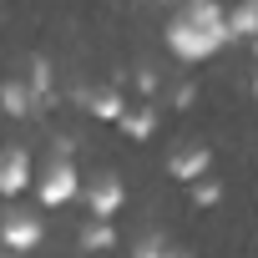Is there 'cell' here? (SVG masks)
Listing matches in <instances>:
<instances>
[{
  "label": "cell",
  "instance_id": "6da1fadb",
  "mask_svg": "<svg viewBox=\"0 0 258 258\" xmlns=\"http://www.w3.org/2000/svg\"><path fill=\"white\" fill-rule=\"evenodd\" d=\"M162 41H167V51H172L177 61L198 66V61L218 56L233 36H228V16H223V6H218V0H187V6L167 21Z\"/></svg>",
  "mask_w": 258,
  "mask_h": 258
},
{
  "label": "cell",
  "instance_id": "7a4b0ae2",
  "mask_svg": "<svg viewBox=\"0 0 258 258\" xmlns=\"http://www.w3.org/2000/svg\"><path fill=\"white\" fill-rule=\"evenodd\" d=\"M31 187H36L41 208H66V203L81 192V172H76V162L61 152V157H51V162L31 177Z\"/></svg>",
  "mask_w": 258,
  "mask_h": 258
},
{
  "label": "cell",
  "instance_id": "3957f363",
  "mask_svg": "<svg viewBox=\"0 0 258 258\" xmlns=\"http://www.w3.org/2000/svg\"><path fill=\"white\" fill-rule=\"evenodd\" d=\"M46 243V223L26 208H6L0 213V248H11V253H31Z\"/></svg>",
  "mask_w": 258,
  "mask_h": 258
},
{
  "label": "cell",
  "instance_id": "277c9868",
  "mask_svg": "<svg viewBox=\"0 0 258 258\" xmlns=\"http://www.w3.org/2000/svg\"><path fill=\"white\" fill-rule=\"evenodd\" d=\"M36 177V162L26 147H0V198H21Z\"/></svg>",
  "mask_w": 258,
  "mask_h": 258
},
{
  "label": "cell",
  "instance_id": "5b68a950",
  "mask_svg": "<svg viewBox=\"0 0 258 258\" xmlns=\"http://www.w3.org/2000/svg\"><path fill=\"white\" fill-rule=\"evenodd\" d=\"M121 203H126V187H121L111 172H101V177L86 187V208H91V218H106V223H111V218L121 213Z\"/></svg>",
  "mask_w": 258,
  "mask_h": 258
},
{
  "label": "cell",
  "instance_id": "8992f818",
  "mask_svg": "<svg viewBox=\"0 0 258 258\" xmlns=\"http://www.w3.org/2000/svg\"><path fill=\"white\" fill-rule=\"evenodd\" d=\"M167 172H172L177 182H198L203 172H213V152H208V147H177V152L167 157Z\"/></svg>",
  "mask_w": 258,
  "mask_h": 258
},
{
  "label": "cell",
  "instance_id": "52a82bcc",
  "mask_svg": "<svg viewBox=\"0 0 258 258\" xmlns=\"http://www.w3.org/2000/svg\"><path fill=\"white\" fill-rule=\"evenodd\" d=\"M81 106H86L91 116H101V121H116V116H121V106H126V96H121L116 86H96V91H86V96H81Z\"/></svg>",
  "mask_w": 258,
  "mask_h": 258
},
{
  "label": "cell",
  "instance_id": "ba28073f",
  "mask_svg": "<svg viewBox=\"0 0 258 258\" xmlns=\"http://www.w3.org/2000/svg\"><path fill=\"white\" fill-rule=\"evenodd\" d=\"M0 111H6V116H31L36 111V91L26 81H6V86H0Z\"/></svg>",
  "mask_w": 258,
  "mask_h": 258
},
{
  "label": "cell",
  "instance_id": "9c48e42d",
  "mask_svg": "<svg viewBox=\"0 0 258 258\" xmlns=\"http://www.w3.org/2000/svg\"><path fill=\"white\" fill-rule=\"evenodd\" d=\"M116 126H121L126 137H137V142H147V137L157 132V111H152V106H137V111H132V106H121Z\"/></svg>",
  "mask_w": 258,
  "mask_h": 258
},
{
  "label": "cell",
  "instance_id": "30bf717a",
  "mask_svg": "<svg viewBox=\"0 0 258 258\" xmlns=\"http://www.w3.org/2000/svg\"><path fill=\"white\" fill-rule=\"evenodd\" d=\"M223 16H228V36H233V41H248V36L258 31V6H253V0H238V6L223 11Z\"/></svg>",
  "mask_w": 258,
  "mask_h": 258
},
{
  "label": "cell",
  "instance_id": "8fae6325",
  "mask_svg": "<svg viewBox=\"0 0 258 258\" xmlns=\"http://www.w3.org/2000/svg\"><path fill=\"white\" fill-rule=\"evenodd\" d=\"M76 243H81V248H111V243H116V233L106 228V218H91V223L76 233Z\"/></svg>",
  "mask_w": 258,
  "mask_h": 258
},
{
  "label": "cell",
  "instance_id": "7c38bea8",
  "mask_svg": "<svg viewBox=\"0 0 258 258\" xmlns=\"http://www.w3.org/2000/svg\"><path fill=\"white\" fill-rule=\"evenodd\" d=\"M187 187H192V203H198V208H218V203H223V182L208 177V172H203L198 182H187Z\"/></svg>",
  "mask_w": 258,
  "mask_h": 258
},
{
  "label": "cell",
  "instance_id": "4fadbf2b",
  "mask_svg": "<svg viewBox=\"0 0 258 258\" xmlns=\"http://www.w3.org/2000/svg\"><path fill=\"white\" fill-rule=\"evenodd\" d=\"M132 253H137V258H162V253H167V238H162V233H147V238L132 243Z\"/></svg>",
  "mask_w": 258,
  "mask_h": 258
}]
</instances>
